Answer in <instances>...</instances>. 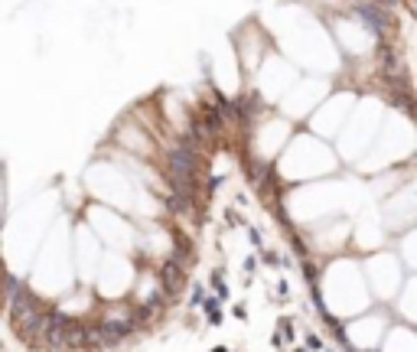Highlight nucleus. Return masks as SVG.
<instances>
[{"mask_svg":"<svg viewBox=\"0 0 417 352\" xmlns=\"http://www.w3.org/2000/svg\"><path fill=\"white\" fill-rule=\"evenodd\" d=\"M359 13H362V20H368V23H372L375 30H385L388 17L378 10V7H372V4H362V7H359Z\"/></svg>","mask_w":417,"mask_h":352,"instance_id":"nucleus-1","label":"nucleus"}]
</instances>
